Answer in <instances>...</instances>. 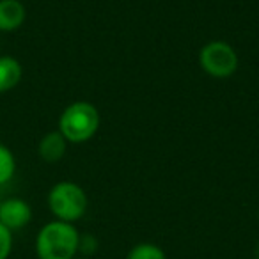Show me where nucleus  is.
<instances>
[{
  "mask_svg": "<svg viewBox=\"0 0 259 259\" xmlns=\"http://www.w3.org/2000/svg\"><path fill=\"white\" fill-rule=\"evenodd\" d=\"M80 233L73 224L52 220L36 236L37 259H75L78 254Z\"/></svg>",
  "mask_w": 259,
  "mask_h": 259,
  "instance_id": "nucleus-1",
  "label": "nucleus"
},
{
  "mask_svg": "<svg viewBox=\"0 0 259 259\" xmlns=\"http://www.w3.org/2000/svg\"><path fill=\"white\" fill-rule=\"evenodd\" d=\"M100 128V112L89 101H75L62 110L59 132L68 142L83 144L96 135Z\"/></svg>",
  "mask_w": 259,
  "mask_h": 259,
  "instance_id": "nucleus-2",
  "label": "nucleus"
},
{
  "mask_svg": "<svg viewBox=\"0 0 259 259\" xmlns=\"http://www.w3.org/2000/svg\"><path fill=\"white\" fill-rule=\"evenodd\" d=\"M89 199L80 185L73 181H59L48 192V208L55 220L75 224L87 211Z\"/></svg>",
  "mask_w": 259,
  "mask_h": 259,
  "instance_id": "nucleus-3",
  "label": "nucleus"
},
{
  "mask_svg": "<svg viewBox=\"0 0 259 259\" xmlns=\"http://www.w3.org/2000/svg\"><path fill=\"white\" fill-rule=\"evenodd\" d=\"M199 66L213 78H227L238 69V55L226 41H209L199 52Z\"/></svg>",
  "mask_w": 259,
  "mask_h": 259,
  "instance_id": "nucleus-4",
  "label": "nucleus"
},
{
  "mask_svg": "<svg viewBox=\"0 0 259 259\" xmlns=\"http://www.w3.org/2000/svg\"><path fill=\"white\" fill-rule=\"evenodd\" d=\"M32 220V208L27 201L20 197L2 199L0 202V224L11 233L20 231Z\"/></svg>",
  "mask_w": 259,
  "mask_h": 259,
  "instance_id": "nucleus-5",
  "label": "nucleus"
},
{
  "mask_svg": "<svg viewBox=\"0 0 259 259\" xmlns=\"http://www.w3.org/2000/svg\"><path fill=\"white\" fill-rule=\"evenodd\" d=\"M25 18V6L20 0H0V32H15Z\"/></svg>",
  "mask_w": 259,
  "mask_h": 259,
  "instance_id": "nucleus-6",
  "label": "nucleus"
},
{
  "mask_svg": "<svg viewBox=\"0 0 259 259\" xmlns=\"http://www.w3.org/2000/svg\"><path fill=\"white\" fill-rule=\"evenodd\" d=\"M66 148H68V141L62 137L61 132H50L39 141L37 153L45 162L55 163L66 155Z\"/></svg>",
  "mask_w": 259,
  "mask_h": 259,
  "instance_id": "nucleus-7",
  "label": "nucleus"
},
{
  "mask_svg": "<svg viewBox=\"0 0 259 259\" xmlns=\"http://www.w3.org/2000/svg\"><path fill=\"white\" fill-rule=\"evenodd\" d=\"M23 75L22 64L11 55H0V93H8L20 83Z\"/></svg>",
  "mask_w": 259,
  "mask_h": 259,
  "instance_id": "nucleus-8",
  "label": "nucleus"
},
{
  "mask_svg": "<svg viewBox=\"0 0 259 259\" xmlns=\"http://www.w3.org/2000/svg\"><path fill=\"white\" fill-rule=\"evenodd\" d=\"M126 259H167V255L163 248L156 243L144 241V243H137L130 248Z\"/></svg>",
  "mask_w": 259,
  "mask_h": 259,
  "instance_id": "nucleus-9",
  "label": "nucleus"
},
{
  "mask_svg": "<svg viewBox=\"0 0 259 259\" xmlns=\"http://www.w3.org/2000/svg\"><path fill=\"white\" fill-rule=\"evenodd\" d=\"M16 172V160L8 146L0 144V187L13 180Z\"/></svg>",
  "mask_w": 259,
  "mask_h": 259,
  "instance_id": "nucleus-10",
  "label": "nucleus"
},
{
  "mask_svg": "<svg viewBox=\"0 0 259 259\" xmlns=\"http://www.w3.org/2000/svg\"><path fill=\"white\" fill-rule=\"evenodd\" d=\"M13 252V233L0 224V259H9Z\"/></svg>",
  "mask_w": 259,
  "mask_h": 259,
  "instance_id": "nucleus-11",
  "label": "nucleus"
},
{
  "mask_svg": "<svg viewBox=\"0 0 259 259\" xmlns=\"http://www.w3.org/2000/svg\"><path fill=\"white\" fill-rule=\"evenodd\" d=\"M98 248V240L91 234H80V241H78V252L85 255L94 254Z\"/></svg>",
  "mask_w": 259,
  "mask_h": 259,
  "instance_id": "nucleus-12",
  "label": "nucleus"
},
{
  "mask_svg": "<svg viewBox=\"0 0 259 259\" xmlns=\"http://www.w3.org/2000/svg\"><path fill=\"white\" fill-rule=\"evenodd\" d=\"M255 259H259V240H257V243H255Z\"/></svg>",
  "mask_w": 259,
  "mask_h": 259,
  "instance_id": "nucleus-13",
  "label": "nucleus"
},
{
  "mask_svg": "<svg viewBox=\"0 0 259 259\" xmlns=\"http://www.w3.org/2000/svg\"><path fill=\"white\" fill-rule=\"evenodd\" d=\"M75 259H91V257H75Z\"/></svg>",
  "mask_w": 259,
  "mask_h": 259,
  "instance_id": "nucleus-14",
  "label": "nucleus"
},
{
  "mask_svg": "<svg viewBox=\"0 0 259 259\" xmlns=\"http://www.w3.org/2000/svg\"><path fill=\"white\" fill-rule=\"evenodd\" d=\"M0 202H2V197H0Z\"/></svg>",
  "mask_w": 259,
  "mask_h": 259,
  "instance_id": "nucleus-15",
  "label": "nucleus"
},
{
  "mask_svg": "<svg viewBox=\"0 0 259 259\" xmlns=\"http://www.w3.org/2000/svg\"><path fill=\"white\" fill-rule=\"evenodd\" d=\"M257 219H259V213H257Z\"/></svg>",
  "mask_w": 259,
  "mask_h": 259,
  "instance_id": "nucleus-16",
  "label": "nucleus"
}]
</instances>
